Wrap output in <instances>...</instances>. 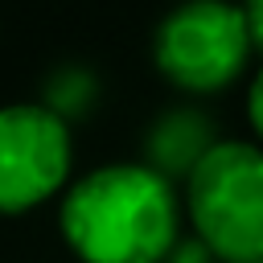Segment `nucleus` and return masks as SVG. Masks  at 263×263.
Masks as SVG:
<instances>
[{"instance_id": "nucleus-5", "label": "nucleus", "mask_w": 263, "mask_h": 263, "mask_svg": "<svg viewBox=\"0 0 263 263\" xmlns=\"http://www.w3.org/2000/svg\"><path fill=\"white\" fill-rule=\"evenodd\" d=\"M218 140L210 136V123L197 115V111H173V115H164L156 127H152V136H148V164L156 168V173H164L168 181L181 173L185 181H189V173L201 164V156L214 148Z\"/></svg>"}, {"instance_id": "nucleus-1", "label": "nucleus", "mask_w": 263, "mask_h": 263, "mask_svg": "<svg viewBox=\"0 0 263 263\" xmlns=\"http://www.w3.org/2000/svg\"><path fill=\"white\" fill-rule=\"evenodd\" d=\"M62 234L82 263H164L181 242V201L152 164H103L66 189Z\"/></svg>"}, {"instance_id": "nucleus-3", "label": "nucleus", "mask_w": 263, "mask_h": 263, "mask_svg": "<svg viewBox=\"0 0 263 263\" xmlns=\"http://www.w3.org/2000/svg\"><path fill=\"white\" fill-rule=\"evenodd\" d=\"M255 41L242 16V4L230 0H181L152 37V58L156 70L193 95H210L230 86L247 58H251Z\"/></svg>"}, {"instance_id": "nucleus-7", "label": "nucleus", "mask_w": 263, "mask_h": 263, "mask_svg": "<svg viewBox=\"0 0 263 263\" xmlns=\"http://www.w3.org/2000/svg\"><path fill=\"white\" fill-rule=\"evenodd\" d=\"M242 16H247L255 49H263V0H242Z\"/></svg>"}, {"instance_id": "nucleus-6", "label": "nucleus", "mask_w": 263, "mask_h": 263, "mask_svg": "<svg viewBox=\"0 0 263 263\" xmlns=\"http://www.w3.org/2000/svg\"><path fill=\"white\" fill-rule=\"evenodd\" d=\"M247 119H251L255 136L263 140V66L255 70V78H251V90H247Z\"/></svg>"}, {"instance_id": "nucleus-4", "label": "nucleus", "mask_w": 263, "mask_h": 263, "mask_svg": "<svg viewBox=\"0 0 263 263\" xmlns=\"http://www.w3.org/2000/svg\"><path fill=\"white\" fill-rule=\"evenodd\" d=\"M74 144L66 115L49 103L0 107V214H25L70 177Z\"/></svg>"}, {"instance_id": "nucleus-8", "label": "nucleus", "mask_w": 263, "mask_h": 263, "mask_svg": "<svg viewBox=\"0 0 263 263\" xmlns=\"http://www.w3.org/2000/svg\"><path fill=\"white\" fill-rule=\"evenodd\" d=\"M214 263H222V259H214Z\"/></svg>"}, {"instance_id": "nucleus-2", "label": "nucleus", "mask_w": 263, "mask_h": 263, "mask_svg": "<svg viewBox=\"0 0 263 263\" xmlns=\"http://www.w3.org/2000/svg\"><path fill=\"white\" fill-rule=\"evenodd\" d=\"M193 234L222 263H263V148L218 140L185 181Z\"/></svg>"}]
</instances>
